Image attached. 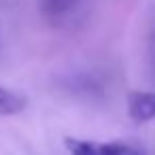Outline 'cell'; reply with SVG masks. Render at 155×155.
<instances>
[{
    "instance_id": "obj_1",
    "label": "cell",
    "mask_w": 155,
    "mask_h": 155,
    "mask_svg": "<svg viewBox=\"0 0 155 155\" xmlns=\"http://www.w3.org/2000/svg\"><path fill=\"white\" fill-rule=\"evenodd\" d=\"M64 144L70 155H147L144 149L130 142H96L68 136Z\"/></svg>"
},
{
    "instance_id": "obj_2",
    "label": "cell",
    "mask_w": 155,
    "mask_h": 155,
    "mask_svg": "<svg viewBox=\"0 0 155 155\" xmlns=\"http://www.w3.org/2000/svg\"><path fill=\"white\" fill-rule=\"evenodd\" d=\"M127 115L134 123H147L155 119V94L153 91H130Z\"/></svg>"
},
{
    "instance_id": "obj_3",
    "label": "cell",
    "mask_w": 155,
    "mask_h": 155,
    "mask_svg": "<svg viewBox=\"0 0 155 155\" xmlns=\"http://www.w3.org/2000/svg\"><path fill=\"white\" fill-rule=\"evenodd\" d=\"M77 2L79 0H38V7H41L43 17L55 24V21L66 19L74 11Z\"/></svg>"
},
{
    "instance_id": "obj_4",
    "label": "cell",
    "mask_w": 155,
    "mask_h": 155,
    "mask_svg": "<svg viewBox=\"0 0 155 155\" xmlns=\"http://www.w3.org/2000/svg\"><path fill=\"white\" fill-rule=\"evenodd\" d=\"M26 106H28L26 96H21L19 91H13V89H9V87H2V85H0V117L19 115Z\"/></svg>"
}]
</instances>
